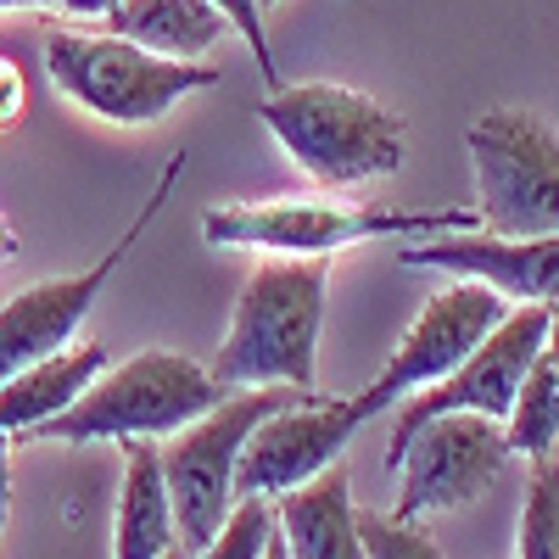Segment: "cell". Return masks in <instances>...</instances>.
<instances>
[{"mask_svg":"<svg viewBox=\"0 0 559 559\" xmlns=\"http://www.w3.org/2000/svg\"><path fill=\"white\" fill-rule=\"evenodd\" d=\"M112 364V353L102 342H79V347H62L51 358H39L17 376L0 381V437H23L45 419H57L68 403H79V392L102 376Z\"/></svg>","mask_w":559,"mask_h":559,"instance_id":"15","label":"cell"},{"mask_svg":"<svg viewBox=\"0 0 559 559\" xmlns=\"http://www.w3.org/2000/svg\"><path fill=\"white\" fill-rule=\"evenodd\" d=\"M179 548L174 526V498L163 481L157 442L140 437L123 453V487H118V515H112V559H163Z\"/></svg>","mask_w":559,"mask_h":559,"instance_id":"16","label":"cell"},{"mask_svg":"<svg viewBox=\"0 0 559 559\" xmlns=\"http://www.w3.org/2000/svg\"><path fill=\"white\" fill-rule=\"evenodd\" d=\"M224 397L229 392L213 381L207 364L168 347H146L123 364H107L79 392V403L23 431V442H140V437L163 442Z\"/></svg>","mask_w":559,"mask_h":559,"instance_id":"3","label":"cell"},{"mask_svg":"<svg viewBox=\"0 0 559 559\" xmlns=\"http://www.w3.org/2000/svg\"><path fill=\"white\" fill-rule=\"evenodd\" d=\"M163 559H191V554H185V548H168V554H163Z\"/></svg>","mask_w":559,"mask_h":559,"instance_id":"30","label":"cell"},{"mask_svg":"<svg viewBox=\"0 0 559 559\" xmlns=\"http://www.w3.org/2000/svg\"><path fill=\"white\" fill-rule=\"evenodd\" d=\"M543 342H548V308L543 302H515L492 324L487 342H476L471 353H464V364H453L442 381L403 397V414L392 426V448H386V471L397 464L403 442L426 426L431 414H487V419L503 426V414H509V403H515V392L526 381L532 358L543 353Z\"/></svg>","mask_w":559,"mask_h":559,"instance_id":"9","label":"cell"},{"mask_svg":"<svg viewBox=\"0 0 559 559\" xmlns=\"http://www.w3.org/2000/svg\"><path fill=\"white\" fill-rule=\"evenodd\" d=\"M297 397H308V392H297V386H247V392H229L224 403H213L207 414H197L191 426H179L174 437L157 442L163 481H168V498H174V526H179V548L185 554L202 548L224 526L229 503H236V459H241L247 437L263 426L274 408H286Z\"/></svg>","mask_w":559,"mask_h":559,"instance_id":"6","label":"cell"},{"mask_svg":"<svg viewBox=\"0 0 559 559\" xmlns=\"http://www.w3.org/2000/svg\"><path fill=\"white\" fill-rule=\"evenodd\" d=\"M280 543L292 559H369L358 537V509H353V476L336 459L331 471L274 498Z\"/></svg>","mask_w":559,"mask_h":559,"instance_id":"14","label":"cell"},{"mask_svg":"<svg viewBox=\"0 0 559 559\" xmlns=\"http://www.w3.org/2000/svg\"><path fill=\"white\" fill-rule=\"evenodd\" d=\"M509 308H515V302L498 297L487 280H453V286H442L426 308L414 313V324L403 331V342L392 347L386 369L353 397V414H358V419H376V414H386L392 403L414 397L419 386L442 381L453 364H464V353H471L476 342L492 336V324H498Z\"/></svg>","mask_w":559,"mask_h":559,"instance_id":"10","label":"cell"},{"mask_svg":"<svg viewBox=\"0 0 559 559\" xmlns=\"http://www.w3.org/2000/svg\"><path fill=\"white\" fill-rule=\"evenodd\" d=\"M269 7H280V0H263V12H269Z\"/></svg>","mask_w":559,"mask_h":559,"instance_id":"31","label":"cell"},{"mask_svg":"<svg viewBox=\"0 0 559 559\" xmlns=\"http://www.w3.org/2000/svg\"><path fill=\"white\" fill-rule=\"evenodd\" d=\"M107 34H123L174 62H202L229 34V17L213 0H118L107 12Z\"/></svg>","mask_w":559,"mask_h":559,"instance_id":"17","label":"cell"},{"mask_svg":"<svg viewBox=\"0 0 559 559\" xmlns=\"http://www.w3.org/2000/svg\"><path fill=\"white\" fill-rule=\"evenodd\" d=\"M358 537L369 559H448L426 532H414V521H397L386 509H358Z\"/></svg>","mask_w":559,"mask_h":559,"instance_id":"21","label":"cell"},{"mask_svg":"<svg viewBox=\"0 0 559 559\" xmlns=\"http://www.w3.org/2000/svg\"><path fill=\"white\" fill-rule=\"evenodd\" d=\"M503 442H509V453H526V459H548L559 442V381L543 353L532 358L515 403L503 414Z\"/></svg>","mask_w":559,"mask_h":559,"instance_id":"18","label":"cell"},{"mask_svg":"<svg viewBox=\"0 0 559 559\" xmlns=\"http://www.w3.org/2000/svg\"><path fill=\"white\" fill-rule=\"evenodd\" d=\"M543 358H548L554 381H559V308H548V342H543Z\"/></svg>","mask_w":559,"mask_h":559,"instance_id":"26","label":"cell"},{"mask_svg":"<svg viewBox=\"0 0 559 559\" xmlns=\"http://www.w3.org/2000/svg\"><path fill=\"white\" fill-rule=\"evenodd\" d=\"M57 7H62V12H73V17H107V12L118 7V0H57Z\"/></svg>","mask_w":559,"mask_h":559,"instance_id":"25","label":"cell"},{"mask_svg":"<svg viewBox=\"0 0 559 559\" xmlns=\"http://www.w3.org/2000/svg\"><path fill=\"white\" fill-rule=\"evenodd\" d=\"M263 559H292V554H286V543H280V526H274V537H269V548H263Z\"/></svg>","mask_w":559,"mask_h":559,"instance_id":"29","label":"cell"},{"mask_svg":"<svg viewBox=\"0 0 559 559\" xmlns=\"http://www.w3.org/2000/svg\"><path fill=\"white\" fill-rule=\"evenodd\" d=\"M364 419L353 414V403H331V397H297L286 408H274L263 426L247 437L241 459H236V498L247 492H263V498H280L302 481H313L319 471L347 453L353 431Z\"/></svg>","mask_w":559,"mask_h":559,"instance_id":"12","label":"cell"},{"mask_svg":"<svg viewBox=\"0 0 559 559\" xmlns=\"http://www.w3.org/2000/svg\"><path fill=\"white\" fill-rule=\"evenodd\" d=\"M258 123H269L280 152L324 191H353V185L397 174L408 146V129L386 102L331 79L274 84L258 102Z\"/></svg>","mask_w":559,"mask_h":559,"instance_id":"2","label":"cell"},{"mask_svg":"<svg viewBox=\"0 0 559 559\" xmlns=\"http://www.w3.org/2000/svg\"><path fill=\"white\" fill-rule=\"evenodd\" d=\"M324 286L331 258H286L274 252L241 286L229 313L224 347L213 358V381L224 392L247 386H297L319 392V324H324Z\"/></svg>","mask_w":559,"mask_h":559,"instance_id":"1","label":"cell"},{"mask_svg":"<svg viewBox=\"0 0 559 559\" xmlns=\"http://www.w3.org/2000/svg\"><path fill=\"white\" fill-rule=\"evenodd\" d=\"M481 185V229L503 241H532L559 229V134L521 107L481 112L464 129Z\"/></svg>","mask_w":559,"mask_h":559,"instance_id":"7","label":"cell"},{"mask_svg":"<svg viewBox=\"0 0 559 559\" xmlns=\"http://www.w3.org/2000/svg\"><path fill=\"white\" fill-rule=\"evenodd\" d=\"M515 459L503 442V426L487 414H431L419 426L403 453H397V503L392 515L397 521H419V515H437V509H459L481 498L503 464Z\"/></svg>","mask_w":559,"mask_h":559,"instance_id":"11","label":"cell"},{"mask_svg":"<svg viewBox=\"0 0 559 559\" xmlns=\"http://www.w3.org/2000/svg\"><path fill=\"white\" fill-rule=\"evenodd\" d=\"M12 526V437H0V543Z\"/></svg>","mask_w":559,"mask_h":559,"instance_id":"24","label":"cell"},{"mask_svg":"<svg viewBox=\"0 0 559 559\" xmlns=\"http://www.w3.org/2000/svg\"><path fill=\"white\" fill-rule=\"evenodd\" d=\"M403 269H442L453 280H487L509 302H543L559 308V229L532 241H503L487 229H448V236H419L392 252Z\"/></svg>","mask_w":559,"mask_h":559,"instance_id":"13","label":"cell"},{"mask_svg":"<svg viewBox=\"0 0 559 559\" xmlns=\"http://www.w3.org/2000/svg\"><path fill=\"white\" fill-rule=\"evenodd\" d=\"M45 79L57 84V96L73 107L96 112L107 123L140 129L174 112L185 96H202L218 84L213 62H174L157 57L146 45H134L123 34H79L57 28L45 39Z\"/></svg>","mask_w":559,"mask_h":559,"instance_id":"5","label":"cell"},{"mask_svg":"<svg viewBox=\"0 0 559 559\" xmlns=\"http://www.w3.org/2000/svg\"><path fill=\"white\" fill-rule=\"evenodd\" d=\"M57 0H0V12H51Z\"/></svg>","mask_w":559,"mask_h":559,"instance_id":"28","label":"cell"},{"mask_svg":"<svg viewBox=\"0 0 559 559\" xmlns=\"http://www.w3.org/2000/svg\"><path fill=\"white\" fill-rule=\"evenodd\" d=\"M481 229V213L464 207H369L347 197H269V202H224L202 218L213 247L286 252V258H331L353 241L381 236H448Z\"/></svg>","mask_w":559,"mask_h":559,"instance_id":"4","label":"cell"},{"mask_svg":"<svg viewBox=\"0 0 559 559\" xmlns=\"http://www.w3.org/2000/svg\"><path fill=\"white\" fill-rule=\"evenodd\" d=\"M274 526H280V521H274V498L247 492V498L229 503L224 526H218L197 554H202V559H263V548H269Z\"/></svg>","mask_w":559,"mask_h":559,"instance_id":"20","label":"cell"},{"mask_svg":"<svg viewBox=\"0 0 559 559\" xmlns=\"http://www.w3.org/2000/svg\"><path fill=\"white\" fill-rule=\"evenodd\" d=\"M23 107H28V79L17 57H0V134L23 123Z\"/></svg>","mask_w":559,"mask_h":559,"instance_id":"23","label":"cell"},{"mask_svg":"<svg viewBox=\"0 0 559 559\" xmlns=\"http://www.w3.org/2000/svg\"><path fill=\"white\" fill-rule=\"evenodd\" d=\"M213 7L229 17V28L247 39V51L258 57V73H263L269 84H280V68H274V51H269V34H263V0H213Z\"/></svg>","mask_w":559,"mask_h":559,"instance_id":"22","label":"cell"},{"mask_svg":"<svg viewBox=\"0 0 559 559\" xmlns=\"http://www.w3.org/2000/svg\"><path fill=\"white\" fill-rule=\"evenodd\" d=\"M185 163H191V152H174V157H168V168H163V179L152 185L146 207L134 213V224L123 229V236H118L96 263H84L79 274H57V280H39V286H23L17 297L0 302V381L17 376V369H28V364H39V358L62 353V347H73L79 324L90 319V308L102 302L107 280L123 269V258H129V252L140 247V236L152 229V218L168 207Z\"/></svg>","mask_w":559,"mask_h":559,"instance_id":"8","label":"cell"},{"mask_svg":"<svg viewBox=\"0 0 559 559\" xmlns=\"http://www.w3.org/2000/svg\"><path fill=\"white\" fill-rule=\"evenodd\" d=\"M17 258V229L7 224V213H0V269H7Z\"/></svg>","mask_w":559,"mask_h":559,"instance_id":"27","label":"cell"},{"mask_svg":"<svg viewBox=\"0 0 559 559\" xmlns=\"http://www.w3.org/2000/svg\"><path fill=\"white\" fill-rule=\"evenodd\" d=\"M515 559H559V464L532 459V481L515 526Z\"/></svg>","mask_w":559,"mask_h":559,"instance_id":"19","label":"cell"}]
</instances>
